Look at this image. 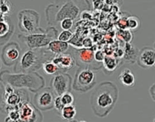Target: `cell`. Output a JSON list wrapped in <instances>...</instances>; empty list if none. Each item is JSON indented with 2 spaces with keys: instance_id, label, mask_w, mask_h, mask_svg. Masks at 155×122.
I'll return each mask as SVG.
<instances>
[{
  "instance_id": "27",
  "label": "cell",
  "mask_w": 155,
  "mask_h": 122,
  "mask_svg": "<svg viewBox=\"0 0 155 122\" xmlns=\"http://www.w3.org/2000/svg\"><path fill=\"white\" fill-rule=\"evenodd\" d=\"M119 36L124 40L125 42H130L132 39V35L130 31L126 29H121L119 31Z\"/></svg>"
},
{
  "instance_id": "30",
  "label": "cell",
  "mask_w": 155,
  "mask_h": 122,
  "mask_svg": "<svg viewBox=\"0 0 155 122\" xmlns=\"http://www.w3.org/2000/svg\"><path fill=\"white\" fill-rule=\"evenodd\" d=\"M105 56L104 53L101 50L96 51V52L94 53V60L97 62H99V63L102 62L103 61Z\"/></svg>"
},
{
  "instance_id": "1",
  "label": "cell",
  "mask_w": 155,
  "mask_h": 122,
  "mask_svg": "<svg viewBox=\"0 0 155 122\" xmlns=\"http://www.w3.org/2000/svg\"><path fill=\"white\" fill-rule=\"evenodd\" d=\"M118 93V88L114 83H101L90 97L91 107L95 115L99 117L108 115L117 102Z\"/></svg>"
},
{
  "instance_id": "12",
  "label": "cell",
  "mask_w": 155,
  "mask_h": 122,
  "mask_svg": "<svg viewBox=\"0 0 155 122\" xmlns=\"http://www.w3.org/2000/svg\"><path fill=\"white\" fill-rule=\"evenodd\" d=\"M136 62L142 68L153 67L155 63V50L153 47H144L139 50Z\"/></svg>"
},
{
  "instance_id": "28",
  "label": "cell",
  "mask_w": 155,
  "mask_h": 122,
  "mask_svg": "<svg viewBox=\"0 0 155 122\" xmlns=\"http://www.w3.org/2000/svg\"><path fill=\"white\" fill-rule=\"evenodd\" d=\"M59 23L60 27L62 30H70L73 25V20L71 18H65Z\"/></svg>"
},
{
  "instance_id": "9",
  "label": "cell",
  "mask_w": 155,
  "mask_h": 122,
  "mask_svg": "<svg viewBox=\"0 0 155 122\" xmlns=\"http://www.w3.org/2000/svg\"><path fill=\"white\" fill-rule=\"evenodd\" d=\"M71 84V77L68 74L63 72L53 75L50 83V88L55 96L61 95L67 91H70Z\"/></svg>"
},
{
  "instance_id": "3",
  "label": "cell",
  "mask_w": 155,
  "mask_h": 122,
  "mask_svg": "<svg viewBox=\"0 0 155 122\" xmlns=\"http://www.w3.org/2000/svg\"><path fill=\"white\" fill-rule=\"evenodd\" d=\"M54 54L46 47L41 48H28L21 53L19 59L15 64V72H29L39 69L43 63L51 60Z\"/></svg>"
},
{
  "instance_id": "31",
  "label": "cell",
  "mask_w": 155,
  "mask_h": 122,
  "mask_svg": "<svg viewBox=\"0 0 155 122\" xmlns=\"http://www.w3.org/2000/svg\"><path fill=\"white\" fill-rule=\"evenodd\" d=\"M104 2L103 0H93V5L95 9H101L103 8Z\"/></svg>"
},
{
  "instance_id": "33",
  "label": "cell",
  "mask_w": 155,
  "mask_h": 122,
  "mask_svg": "<svg viewBox=\"0 0 155 122\" xmlns=\"http://www.w3.org/2000/svg\"><path fill=\"white\" fill-rule=\"evenodd\" d=\"M104 3L108 5H116V4H122V0H103Z\"/></svg>"
},
{
  "instance_id": "35",
  "label": "cell",
  "mask_w": 155,
  "mask_h": 122,
  "mask_svg": "<svg viewBox=\"0 0 155 122\" xmlns=\"http://www.w3.org/2000/svg\"><path fill=\"white\" fill-rule=\"evenodd\" d=\"M0 66H1V64H0ZM2 90H3V89H2V86L0 85V95H1V94H2V92H3V91H2Z\"/></svg>"
},
{
  "instance_id": "8",
  "label": "cell",
  "mask_w": 155,
  "mask_h": 122,
  "mask_svg": "<svg viewBox=\"0 0 155 122\" xmlns=\"http://www.w3.org/2000/svg\"><path fill=\"white\" fill-rule=\"evenodd\" d=\"M55 98L50 87H43L35 92L33 97L34 105L40 111H48L53 108V102Z\"/></svg>"
},
{
  "instance_id": "16",
  "label": "cell",
  "mask_w": 155,
  "mask_h": 122,
  "mask_svg": "<svg viewBox=\"0 0 155 122\" xmlns=\"http://www.w3.org/2000/svg\"><path fill=\"white\" fill-rule=\"evenodd\" d=\"M118 80L124 86L133 88L136 83V79L133 72L128 68H124L119 74Z\"/></svg>"
},
{
  "instance_id": "25",
  "label": "cell",
  "mask_w": 155,
  "mask_h": 122,
  "mask_svg": "<svg viewBox=\"0 0 155 122\" xmlns=\"http://www.w3.org/2000/svg\"><path fill=\"white\" fill-rule=\"evenodd\" d=\"M8 116L5 118L7 121H20L19 114L18 108H15L10 110L8 112Z\"/></svg>"
},
{
  "instance_id": "20",
  "label": "cell",
  "mask_w": 155,
  "mask_h": 122,
  "mask_svg": "<svg viewBox=\"0 0 155 122\" xmlns=\"http://www.w3.org/2000/svg\"><path fill=\"white\" fill-rule=\"evenodd\" d=\"M42 67L44 72L48 75H53L59 72H62L52 60H47L45 61L43 63Z\"/></svg>"
},
{
  "instance_id": "21",
  "label": "cell",
  "mask_w": 155,
  "mask_h": 122,
  "mask_svg": "<svg viewBox=\"0 0 155 122\" xmlns=\"http://www.w3.org/2000/svg\"><path fill=\"white\" fill-rule=\"evenodd\" d=\"M102 62L104 69L108 72H113L117 68L118 62L114 56H105Z\"/></svg>"
},
{
  "instance_id": "13",
  "label": "cell",
  "mask_w": 155,
  "mask_h": 122,
  "mask_svg": "<svg viewBox=\"0 0 155 122\" xmlns=\"http://www.w3.org/2000/svg\"><path fill=\"white\" fill-rule=\"evenodd\" d=\"M51 60L62 72L70 70L77 65L75 57L66 52L54 54Z\"/></svg>"
},
{
  "instance_id": "22",
  "label": "cell",
  "mask_w": 155,
  "mask_h": 122,
  "mask_svg": "<svg viewBox=\"0 0 155 122\" xmlns=\"http://www.w3.org/2000/svg\"><path fill=\"white\" fill-rule=\"evenodd\" d=\"M140 19L136 16H130L127 18V29L132 32L136 31L140 28Z\"/></svg>"
},
{
  "instance_id": "29",
  "label": "cell",
  "mask_w": 155,
  "mask_h": 122,
  "mask_svg": "<svg viewBox=\"0 0 155 122\" xmlns=\"http://www.w3.org/2000/svg\"><path fill=\"white\" fill-rule=\"evenodd\" d=\"M64 105L63 104L61 100L60 95L55 96V98L54 99V102H53V108H54L59 113H60L61 111L64 108Z\"/></svg>"
},
{
  "instance_id": "14",
  "label": "cell",
  "mask_w": 155,
  "mask_h": 122,
  "mask_svg": "<svg viewBox=\"0 0 155 122\" xmlns=\"http://www.w3.org/2000/svg\"><path fill=\"white\" fill-rule=\"evenodd\" d=\"M13 29V25L8 16L0 14V45L10 38Z\"/></svg>"
},
{
  "instance_id": "10",
  "label": "cell",
  "mask_w": 155,
  "mask_h": 122,
  "mask_svg": "<svg viewBox=\"0 0 155 122\" xmlns=\"http://www.w3.org/2000/svg\"><path fill=\"white\" fill-rule=\"evenodd\" d=\"M21 53V48L17 42H8L2 48L1 60L4 65L12 66L16 63Z\"/></svg>"
},
{
  "instance_id": "11",
  "label": "cell",
  "mask_w": 155,
  "mask_h": 122,
  "mask_svg": "<svg viewBox=\"0 0 155 122\" xmlns=\"http://www.w3.org/2000/svg\"><path fill=\"white\" fill-rule=\"evenodd\" d=\"M18 109L20 121H42L44 119L40 110L30 101H24L19 104Z\"/></svg>"
},
{
  "instance_id": "17",
  "label": "cell",
  "mask_w": 155,
  "mask_h": 122,
  "mask_svg": "<svg viewBox=\"0 0 155 122\" xmlns=\"http://www.w3.org/2000/svg\"><path fill=\"white\" fill-rule=\"evenodd\" d=\"M69 47V44L67 42L61 41L55 39L49 42L46 48L54 54H60L66 52Z\"/></svg>"
},
{
  "instance_id": "23",
  "label": "cell",
  "mask_w": 155,
  "mask_h": 122,
  "mask_svg": "<svg viewBox=\"0 0 155 122\" xmlns=\"http://www.w3.org/2000/svg\"><path fill=\"white\" fill-rule=\"evenodd\" d=\"M13 4L9 0H0V14L9 16L13 11Z\"/></svg>"
},
{
  "instance_id": "19",
  "label": "cell",
  "mask_w": 155,
  "mask_h": 122,
  "mask_svg": "<svg viewBox=\"0 0 155 122\" xmlns=\"http://www.w3.org/2000/svg\"><path fill=\"white\" fill-rule=\"evenodd\" d=\"M61 118L65 121H71L74 119L76 114V106L74 104L64 106L60 112Z\"/></svg>"
},
{
  "instance_id": "34",
  "label": "cell",
  "mask_w": 155,
  "mask_h": 122,
  "mask_svg": "<svg viewBox=\"0 0 155 122\" xmlns=\"http://www.w3.org/2000/svg\"><path fill=\"white\" fill-rule=\"evenodd\" d=\"M149 92H150V95L151 98H152L153 101H154L155 99V88H154V83H153L149 89Z\"/></svg>"
},
{
  "instance_id": "24",
  "label": "cell",
  "mask_w": 155,
  "mask_h": 122,
  "mask_svg": "<svg viewBox=\"0 0 155 122\" xmlns=\"http://www.w3.org/2000/svg\"><path fill=\"white\" fill-rule=\"evenodd\" d=\"M61 100L64 106L73 104L74 101V97L70 91H67L60 95Z\"/></svg>"
},
{
  "instance_id": "26",
  "label": "cell",
  "mask_w": 155,
  "mask_h": 122,
  "mask_svg": "<svg viewBox=\"0 0 155 122\" xmlns=\"http://www.w3.org/2000/svg\"><path fill=\"white\" fill-rule=\"evenodd\" d=\"M71 38H73V33L70 30H63L57 37L58 39L67 42L70 41Z\"/></svg>"
},
{
  "instance_id": "15",
  "label": "cell",
  "mask_w": 155,
  "mask_h": 122,
  "mask_svg": "<svg viewBox=\"0 0 155 122\" xmlns=\"http://www.w3.org/2000/svg\"><path fill=\"white\" fill-rule=\"evenodd\" d=\"M94 52L92 49L85 48L76 50L74 53L78 61L82 63V64L90 66V64H92L94 61H96L94 58Z\"/></svg>"
},
{
  "instance_id": "7",
  "label": "cell",
  "mask_w": 155,
  "mask_h": 122,
  "mask_svg": "<svg viewBox=\"0 0 155 122\" xmlns=\"http://www.w3.org/2000/svg\"><path fill=\"white\" fill-rule=\"evenodd\" d=\"M96 84V76L93 71L87 67H80L75 72L71 88L76 92H86L91 90Z\"/></svg>"
},
{
  "instance_id": "6",
  "label": "cell",
  "mask_w": 155,
  "mask_h": 122,
  "mask_svg": "<svg viewBox=\"0 0 155 122\" xmlns=\"http://www.w3.org/2000/svg\"><path fill=\"white\" fill-rule=\"evenodd\" d=\"M18 19L19 30L25 34L41 33L45 31L39 26V14L34 10H21L18 14Z\"/></svg>"
},
{
  "instance_id": "4",
  "label": "cell",
  "mask_w": 155,
  "mask_h": 122,
  "mask_svg": "<svg viewBox=\"0 0 155 122\" xmlns=\"http://www.w3.org/2000/svg\"><path fill=\"white\" fill-rule=\"evenodd\" d=\"M61 4L48 5L46 8V13H53L54 18H51L48 23L52 19L49 25L60 22L65 18H71L73 21L76 19L81 12V7L82 5H90L88 0H64Z\"/></svg>"
},
{
  "instance_id": "32",
  "label": "cell",
  "mask_w": 155,
  "mask_h": 122,
  "mask_svg": "<svg viewBox=\"0 0 155 122\" xmlns=\"http://www.w3.org/2000/svg\"><path fill=\"white\" fill-rule=\"evenodd\" d=\"M82 45L84 46V48H91L93 45V42L92 40H91L90 38H85L82 41Z\"/></svg>"
},
{
  "instance_id": "5",
  "label": "cell",
  "mask_w": 155,
  "mask_h": 122,
  "mask_svg": "<svg viewBox=\"0 0 155 122\" xmlns=\"http://www.w3.org/2000/svg\"><path fill=\"white\" fill-rule=\"evenodd\" d=\"M57 37L58 31L54 27H50L41 33L18 35V39L30 49L45 48L50 41L57 39Z\"/></svg>"
},
{
  "instance_id": "18",
  "label": "cell",
  "mask_w": 155,
  "mask_h": 122,
  "mask_svg": "<svg viewBox=\"0 0 155 122\" xmlns=\"http://www.w3.org/2000/svg\"><path fill=\"white\" fill-rule=\"evenodd\" d=\"M139 50L137 48L133 46L130 42H126L125 46V54L124 57L125 60L130 63H134L136 60Z\"/></svg>"
},
{
  "instance_id": "2",
  "label": "cell",
  "mask_w": 155,
  "mask_h": 122,
  "mask_svg": "<svg viewBox=\"0 0 155 122\" xmlns=\"http://www.w3.org/2000/svg\"><path fill=\"white\" fill-rule=\"evenodd\" d=\"M0 82L2 84H8L16 89H27L35 93L45 85L44 77L36 71L11 72L4 70L0 73Z\"/></svg>"
}]
</instances>
